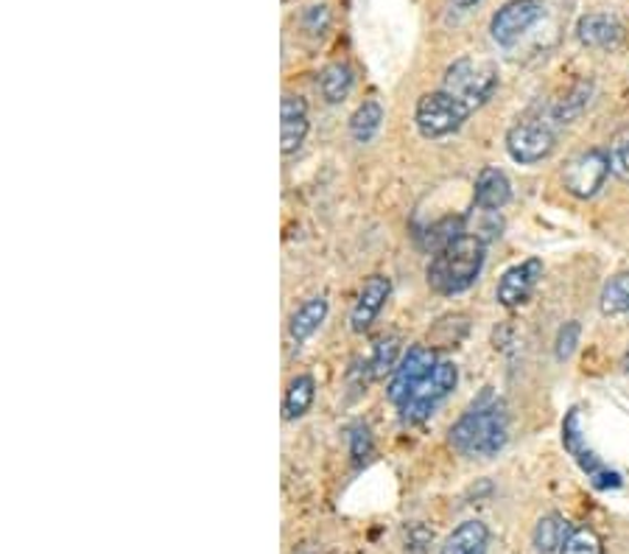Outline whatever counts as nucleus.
<instances>
[{
    "instance_id": "f257e3e1",
    "label": "nucleus",
    "mask_w": 629,
    "mask_h": 554,
    "mask_svg": "<svg viewBox=\"0 0 629 554\" xmlns=\"http://www.w3.org/2000/svg\"><path fill=\"white\" fill-rule=\"evenodd\" d=\"M509 437L507 406L492 390H485L470 406L462 412L459 421L451 426V445L462 457L490 459L501 452Z\"/></svg>"
},
{
    "instance_id": "f03ea898",
    "label": "nucleus",
    "mask_w": 629,
    "mask_h": 554,
    "mask_svg": "<svg viewBox=\"0 0 629 554\" xmlns=\"http://www.w3.org/2000/svg\"><path fill=\"white\" fill-rule=\"evenodd\" d=\"M485 238L473 236V232H462L451 245L436 250L434 258L429 261L425 281H429L431 292L442 294V297H454V294L467 292L478 281L481 269H485Z\"/></svg>"
},
{
    "instance_id": "7ed1b4c3",
    "label": "nucleus",
    "mask_w": 629,
    "mask_h": 554,
    "mask_svg": "<svg viewBox=\"0 0 629 554\" xmlns=\"http://www.w3.org/2000/svg\"><path fill=\"white\" fill-rule=\"evenodd\" d=\"M442 90L454 93L462 104H467L473 112L485 107L498 90V67L492 62L462 56L445 70V85Z\"/></svg>"
},
{
    "instance_id": "20e7f679",
    "label": "nucleus",
    "mask_w": 629,
    "mask_h": 554,
    "mask_svg": "<svg viewBox=\"0 0 629 554\" xmlns=\"http://www.w3.org/2000/svg\"><path fill=\"white\" fill-rule=\"evenodd\" d=\"M470 116H473L470 107L462 104L454 93L434 90L425 93V96L417 101L414 127H417V132L423 134L425 141H440V138H448V134L459 132Z\"/></svg>"
},
{
    "instance_id": "39448f33",
    "label": "nucleus",
    "mask_w": 629,
    "mask_h": 554,
    "mask_svg": "<svg viewBox=\"0 0 629 554\" xmlns=\"http://www.w3.org/2000/svg\"><path fill=\"white\" fill-rule=\"evenodd\" d=\"M563 445L565 452L574 457V463L579 465L582 474L590 479V485H594L596 490H616L621 488L623 479L618 470H612L610 465L605 463V459L599 457V454L587 445L585 439V432H582V414L579 409H568V414H565L563 421Z\"/></svg>"
},
{
    "instance_id": "423d86ee",
    "label": "nucleus",
    "mask_w": 629,
    "mask_h": 554,
    "mask_svg": "<svg viewBox=\"0 0 629 554\" xmlns=\"http://www.w3.org/2000/svg\"><path fill=\"white\" fill-rule=\"evenodd\" d=\"M456 381H459V370H456L454 361H440L434 367V372L414 390V395L398 409L400 421L409 423V426L429 421L434 409L456 390Z\"/></svg>"
},
{
    "instance_id": "0eeeda50",
    "label": "nucleus",
    "mask_w": 629,
    "mask_h": 554,
    "mask_svg": "<svg viewBox=\"0 0 629 554\" xmlns=\"http://www.w3.org/2000/svg\"><path fill=\"white\" fill-rule=\"evenodd\" d=\"M612 174L607 149H587L571 157L563 169V185L576 199H594Z\"/></svg>"
},
{
    "instance_id": "6e6552de",
    "label": "nucleus",
    "mask_w": 629,
    "mask_h": 554,
    "mask_svg": "<svg viewBox=\"0 0 629 554\" xmlns=\"http://www.w3.org/2000/svg\"><path fill=\"white\" fill-rule=\"evenodd\" d=\"M557 149V132L554 123L543 121H518L507 132V152L514 163L521 165H538L549 160Z\"/></svg>"
},
{
    "instance_id": "1a4fd4ad",
    "label": "nucleus",
    "mask_w": 629,
    "mask_h": 554,
    "mask_svg": "<svg viewBox=\"0 0 629 554\" xmlns=\"http://www.w3.org/2000/svg\"><path fill=\"white\" fill-rule=\"evenodd\" d=\"M436 365H440V359H436L434 348H423V345L409 348V354H405L403 359H400V365L394 367L392 381H389L387 387L389 401H392L398 409L403 406V403L414 395V390H417L425 378L434 372Z\"/></svg>"
},
{
    "instance_id": "9d476101",
    "label": "nucleus",
    "mask_w": 629,
    "mask_h": 554,
    "mask_svg": "<svg viewBox=\"0 0 629 554\" xmlns=\"http://www.w3.org/2000/svg\"><path fill=\"white\" fill-rule=\"evenodd\" d=\"M543 18V3L540 0H509L492 14L490 34L501 48H512L521 43V37Z\"/></svg>"
},
{
    "instance_id": "9b49d317",
    "label": "nucleus",
    "mask_w": 629,
    "mask_h": 554,
    "mask_svg": "<svg viewBox=\"0 0 629 554\" xmlns=\"http://www.w3.org/2000/svg\"><path fill=\"white\" fill-rule=\"evenodd\" d=\"M540 278H543V261L540 258H527V261L514 263L512 269L503 272L498 281L496 300L503 308H518V305L529 303L532 292L538 289Z\"/></svg>"
},
{
    "instance_id": "f8f14e48",
    "label": "nucleus",
    "mask_w": 629,
    "mask_h": 554,
    "mask_svg": "<svg viewBox=\"0 0 629 554\" xmlns=\"http://www.w3.org/2000/svg\"><path fill=\"white\" fill-rule=\"evenodd\" d=\"M389 294H392V281H389L387 274H372V278L364 281L361 292H358L350 311V328L356 330V334H364V330L372 328V323L378 319L383 305H387Z\"/></svg>"
},
{
    "instance_id": "ddd939ff",
    "label": "nucleus",
    "mask_w": 629,
    "mask_h": 554,
    "mask_svg": "<svg viewBox=\"0 0 629 554\" xmlns=\"http://www.w3.org/2000/svg\"><path fill=\"white\" fill-rule=\"evenodd\" d=\"M308 104L303 96H294V93H285L283 104H280V149L283 154L300 152V146L308 138Z\"/></svg>"
},
{
    "instance_id": "4468645a",
    "label": "nucleus",
    "mask_w": 629,
    "mask_h": 554,
    "mask_svg": "<svg viewBox=\"0 0 629 554\" xmlns=\"http://www.w3.org/2000/svg\"><path fill=\"white\" fill-rule=\"evenodd\" d=\"M623 25L618 23V18L605 12H590L582 14L579 23H576V40H579L585 48H612V45L621 43Z\"/></svg>"
},
{
    "instance_id": "2eb2a0df",
    "label": "nucleus",
    "mask_w": 629,
    "mask_h": 554,
    "mask_svg": "<svg viewBox=\"0 0 629 554\" xmlns=\"http://www.w3.org/2000/svg\"><path fill=\"white\" fill-rule=\"evenodd\" d=\"M512 199V185L509 177L501 169H485L478 174L476 188H473V205L481 210V214H498L501 207H507V202Z\"/></svg>"
},
{
    "instance_id": "dca6fc26",
    "label": "nucleus",
    "mask_w": 629,
    "mask_h": 554,
    "mask_svg": "<svg viewBox=\"0 0 629 554\" xmlns=\"http://www.w3.org/2000/svg\"><path fill=\"white\" fill-rule=\"evenodd\" d=\"M487 543H490L487 524L470 518V521L459 524L445 537V543L440 546V554H487Z\"/></svg>"
},
{
    "instance_id": "f3484780",
    "label": "nucleus",
    "mask_w": 629,
    "mask_h": 554,
    "mask_svg": "<svg viewBox=\"0 0 629 554\" xmlns=\"http://www.w3.org/2000/svg\"><path fill=\"white\" fill-rule=\"evenodd\" d=\"M590 98H594V82H576V85L571 87L563 98H557V104L551 107L549 121L554 123V127H568V123H574L576 118L587 110Z\"/></svg>"
},
{
    "instance_id": "a211bd4d",
    "label": "nucleus",
    "mask_w": 629,
    "mask_h": 554,
    "mask_svg": "<svg viewBox=\"0 0 629 554\" xmlns=\"http://www.w3.org/2000/svg\"><path fill=\"white\" fill-rule=\"evenodd\" d=\"M325 317H327V300L322 297V294L319 297L305 300V303L294 311V317H291V323H289L291 339L297 341V345L308 341L311 336L319 330V325L325 323Z\"/></svg>"
},
{
    "instance_id": "6ab92c4d",
    "label": "nucleus",
    "mask_w": 629,
    "mask_h": 554,
    "mask_svg": "<svg viewBox=\"0 0 629 554\" xmlns=\"http://www.w3.org/2000/svg\"><path fill=\"white\" fill-rule=\"evenodd\" d=\"M568 535H571L568 521H565L560 512H549V515L540 518L538 526H534L532 541L540 554H554V552H563Z\"/></svg>"
},
{
    "instance_id": "aec40b11",
    "label": "nucleus",
    "mask_w": 629,
    "mask_h": 554,
    "mask_svg": "<svg viewBox=\"0 0 629 554\" xmlns=\"http://www.w3.org/2000/svg\"><path fill=\"white\" fill-rule=\"evenodd\" d=\"M353 82H356V76H353L350 65H345V62H330V65L322 67L319 74L322 98H325L327 104H341L350 96Z\"/></svg>"
},
{
    "instance_id": "412c9836",
    "label": "nucleus",
    "mask_w": 629,
    "mask_h": 554,
    "mask_svg": "<svg viewBox=\"0 0 629 554\" xmlns=\"http://www.w3.org/2000/svg\"><path fill=\"white\" fill-rule=\"evenodd\" d=\"M316 398V381L314 376H297L289 384L283 398V417L285 421H300L305 412L311 409Z\"/></svg>"
},
{
    "instance_id": "4be33fe9",
    "label": "nucleus",
    "mask_w": 629,
    "mask_h": 554,
    "mask_svg": "<svg viewBox=\"0 0 629 554\" xmlns=\"http://www.w3.org/2000/svg\"><path fill=\"white\" fill-rule=\"evenodd\" d=\"M381 123H383L381 101H376V98H369V101H364L361 107H358V110L353 112V118H350V138L356 143H369V141H372V138H376L378 132H381Z\"/></svg>"
},
{
    "instance_id": "5701e85b",
    "label": "nucleus",
    "mask_w": 629,
    "mask_h": 554,
    "mask_svg": "<svg viewBox=\"0 0 629 554\" xmlns=\"http://www.w3.org/2000/svg\"><path fill=\"white\" fill-rule=\"evenodd\" d=\"M400 356V339L398 336H387V339H378L376 348H372V356H369V361L364 365V372H367L372 381H378V378H387L392 376L394 367L400 365L398 361Z\"/></svg>"
},
{
    "instance_id": "b1692460",
    "label": "nucleus",
    "mask_w": 629,
    "mask_h": 554,
    "mask_svg": "<svg viewBox=\"0 0 629 554\" xmlns=\"http://www.w3.org/2000/svg\"><path fill=\"white\" fill-rule=\"evenodd\" d=\"M599 308L605 317H621L629 314V269L627 272H618L616 278L605 283L599 297Z\"/></svg>"
},
{
    "instance_id": "393cba45",
    "label": "nucleus",
    "mask_w": 629,
    "mask_h": 554,
    "mask_svg": "<svg viewBox=\"0 0 629 554\" xmlns=\"http://www.w3.org/2000/svg\"><path fill=\"white\" fill-rule=\"evenodd\" d=\"M560 554H605V543H601L599 532L590 530V526H576V530H571Z\"/></svg>"
},
{
    "instance_id": "a878e982",
    "label": "nucleus",
    "mask_w": 629,
    "mask_h": 554,
    "mask_svg": "<svg viewBox=\"0 0 629 554\" xmlns=\"http://www.w3.org/2000/svg\"><path fill=\"white\" fill-rule=\"evenodd\" d=\"M300 25H303L305 34L311 37H322L327 29H330V9L325 3H311V7L303 9L300 14Z\"/></svg>"
},
{
    "instance_id": "bb28decb",
    "label": "nucleus",
    "mask_w": 629,
    "mask_h": 554,
    "mask_svg": "<svg viewBox=\"0 0 629 554\" xmlns=\"http://www.w3.org/2000/svg\"><path fill=\"white\" fill-rule=\"evenodd\" d=\"M347 437H350L353 463L356 465L367 463V459L372 457V432H369L367 423H353L350 432H347Z\"/></svg>"
},
{
    "instance_id": "cd10ccee",
    "label": "nucleus",
    "mask_w": 629,
    "mask_h": 554,
    "mask_svg": "<svg viewBox=\"0 0 629 554\" xmlns=\"http://www.w3.org/2000/svg\"><path fill=\"white\" fill-rule=\"evenodd\" d=\"M607 152H610L612 174H616L618 180H623V183H629V127L610 143Z\"/></svg>"
},
{
    "instance_id": "c85d7f7f",
    "label": "nucleus",
    "mask_w": 629,
    "mask_h": 554,
    "mask_svg": "<svg viewBox=\"0 0 629 554\" xmlns=\"http://www.w3.org/2000/svg\"><path fill=\"white\" fill-rule=\"evenodd\" d=\"M579 336H582L579 323H565L563 328H560L557 341H554V356H557V361H565L574 356L576 345H579Z\"/></svg>"
},
{
    "instance_id": "c756f323",
    "label": "nucleus",
    "mask_w": 629,
    "mask_h": 554,
    "mask_svg": "<svg viewBox=\"0 0 629 554\" xmlns=\"http://www.w3.org/2000/svg\"><path fill=\"white\" fill-rule=\"evenodd\" d=\"M431 541H434V532L425 524H412L405 530V554H425L429 552Z\"/></svg>"
},
{
    "instance_id": "7c9ffc66",
    "label": "nucleus",
    "mask_w": 629,
    "mask_h": 554,
    "mask_svg": "<svg viewBox=\"0 0 629 554\" xmlns=\"http://www.w3.org/2000/svg\"><path fill=\"white\" fill-rule=\"evenodd\" d=\"M451 3H454L456 9H459V12H467V9H473L478 3V0H451Z\"/></svg>"
},
{
    "instance_id": "2f4dec72",
    "label": "nucleus",
    "mask_w": 629,
    "mask_h": 554,
    "mask_svg": "<svg viewBox=\"0 0 629 554\" xmlns=\"http://www.w3.org/2000/svg\"><path fill=\"white\" fill-rule=\"evenodd\" d=\"M621 367H623V370L629 372V348H627V354H623V361H621Z\"/></svg>"
}]
</instances>
